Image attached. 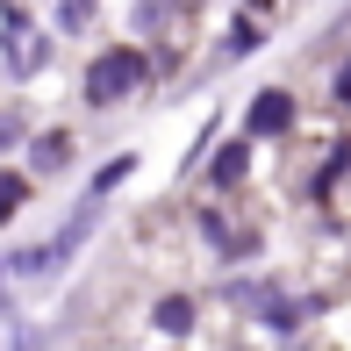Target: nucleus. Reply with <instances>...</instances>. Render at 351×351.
I'll use <instances>...</instances> for the list:
<instances>
[{"mask_svg":"<svg viewBox=\"0 0 351 351\" xmlns=\"http://www.w3.org/2000/svg\"><path fill=\"white\" fill-rule=\"evenodd\" d=\"M22 194H29V186H22V180H14V172H8V180H0V222H8L14 208H22Z\"/></svg>","mask_w":351,"mask_h":351,"instance_id":"3","label":"nucleus"},{"mask_svg":"<svg viewBox=\"0 0 351 351\" xmlns=\"http://www.w3.org/2000/svg\"><path fill=\"white\" fill-rule=\"evenodd\" d=\"M143 86V51H108V58H93V72H86V93L93 101H122V93H136Z\"/></svg>","mask_w":351,"mask_h":351,"instance_id":"1","label":"nucleus"},{"mask_svg":"<svg viewBox=\"0 0 351 351\" xmlns=\"http://www.w3.org/2000/svg\"><path fill=\"white\" fill-rule=\"evenodd\" d=\"M194 323V308H186V301H165V308H158V330H186Z\"/></svg>","mask_w":351,"mask_h":351,"instance_id":"4","label":"nucleus"},{"mask_svg":"<svg viewBox=\"0 0 351 351\" xmlns=\"http://www.w3.org/2000/svg\"><path fill=\"white\" fill-rule=\"evenodd\" d=\"M287 122H294V101H287V93H265V101L251 108V130H258V136H273V130H287Z\"/></svg>","mask_w":351,"mask_h":351,"instance_id":"2","label":"nucleus"},{"mask_svg":"<svg viewBox=\"0 0 351 351\" xmlns=\"http://www.w3.org/2000/svg\"><path fill=\"white\" fill-rule=\"evenodd\" d=\"M337 93H344V101H351V65H344V72H337Z\"/></svg>","mask_w":351,"mask_h":351,"instance_id":"5","label":"nucleus"}]
</instances>
